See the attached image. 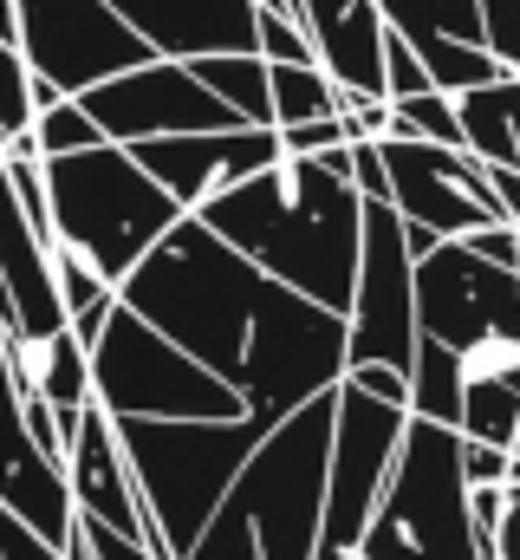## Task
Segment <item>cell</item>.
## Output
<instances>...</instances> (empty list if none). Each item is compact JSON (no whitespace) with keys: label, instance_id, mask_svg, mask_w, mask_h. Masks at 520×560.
Returning a JSON list of instances; mask_svg holds the SVG:
<instances>
[{"label":"cell","instance_id":"cell-1","mask_svg":"<svg viewBox=\"0 0 520 560\" xmlns=\"http://www.w3.org/2000/svg\"><path fill=\"white\" fill-rule=\"evenodd\" d=\"M118 300L235 385L260 423H280L345 378V313L267 280L202 215H182L118 280Z\"/></svg>","mask_w":520,"mask_h":560},{"label":"cell","instance_id":"cell-2","mask_svg":"<svg viewBox=\"0 0 520 560\" xmlns=\"http://www.w3.org/2000/svg\"><path fill=\"white\" fill-rule=\"evenodd\" d=\"M235 255H248L267 280L345 313L352 275H358V229L365 196L332 176L319 156H273L267 170L241 176L235 189L209 196L196 209Z\"/></svg>","mask_w":520,"mask_h":560},{"label":"cell","instance_id":"cell-3","mask_svg":"<svg viewBox=\"0 0 520 560\" xmlns=\"http://www.w3.org/2000/svg\"><path fill=\"white\" fill-rule=\"evenodd\" d=\"M46 163V202H52V235L72 242L98 275L125 280L176 222V196L130 156L125 143H92L72 156H39Z\"/></svg>","mask_w":520,"mask_h":560},{"label":"cell","instance_id":"cell-4","mask_svg":"<svg viewBox=\"0 0 520 560\" xmlns=\"http://www.w3.org/2000/svg\"><path fill=\"white\" fill-rule=\"evenodd\" d=\"M267 430L273 423L260 418H118L137 495L176 560L202 535V522L215 515V502L228 495V482L241 476L248 450Z\"/></svg>","mask_w":520,"mask_h":560},{"label":"cell","instance_id":"cell-5","mask_svg":"<svg viewBox=\"0 0 520 560\" xmlns=\"http://www.w3.org/2000/svg\"><path fill=\"white\" fill-rule=\"evenodd\" d=\"M462 436L449 423L410 418L371 528L352 560H495V541L469 522V482L456 463Z\"/></svg>","mask_w":520,"mask_h":560},{"label":"cell","instance_id":"cell-6","mask_svg":"<svg viewBox=\"0 0 520 560\" xmlns=\"http://www.w3.org/2000/svg\"><path fill=\"white\" fill-rule=\"evenodd\" d=\"M326 450H332V392L293 405L248 450L228 502L248 515L260 560L319 555V509H326Z\"/></svg>","mask_w":520,"mask_h":560},{"label":"cell","instance_id":"cell-7","mask_svg":"<svg viewBox=\"0 0 520 560\" xmlns=\"http://www.w3.org/2000/svg\"><path fill=\"white\" fill-rule=\"evenodd\" d=\"M92 398L111 418H248L235 385L196 365L176 339H163L125 300L105 319V332L92 339Z\"/></svg>","mask_w":520,"mask_h":560},{"label":"cell","instance_id":"cell-8","mask_svg":"<svg viewBox=\"0 0 520 560\" xmlns=\"http://www.w3.org/2000/svg\"><path fill=\"white\" fill-rule=\"evenodd\" d=\"M403 405H378L358 385H332V450H326V509H319V555L312 560H352L371 509L390 482L397 443H403Z\"/></svg>","mask_w":520,"mask_h":560},{"label":"cell","instance_id":"cell-9","mask_svg":"<svg viewBox=\"0 0 520 560\" xmlns=\"http://www.w3.org/2000/svg\"><path fill=\"white\" fill-rule=\"evenodd\" d=\"M416 261L403 248V215L390 202H365L358 229V275L345 300V365H403L416 352Z\"/></svg>","mask_w":520,"mask_h":560},{"label":"cell","instance_id":"cell-10","mask_svg":"<svg viewBox=\"0 0 520 560\" xmlns=\"http://www.w3.org/2000/svg\"><path fill=\"white\" fill-rule=\"evenodd\" d=\"M13 46L66 98H79L85 85H98L111 72L156 59L105 0H13Z\"/></svg>","mask_w":520,"mask_h":560},{"label":"cell","instance_id":"cell-11","mask_svg":"<svg viewBox=\"0 0 520 560\" xmlns=\"http://www.w3.org/2000/svg\"><path fill=\"white\" fill-rule=\"evenodd\" d=\"M416 332L462 352L475 339H520V275L482 261L469 242L416 255Z\"/></svg>","mask_w":520,"mask_h":560},{"label":"cell","instance_id":"cell-12","mask_svg":"<svg viewBox=\"0 0 520 560\" xmlns=\"http://www.w3.org/2000/svg\"><path fill=\"white\" fill-rule=\"evenodd\" d=\"M79 105L92 112V125L111 143L176 138V131H228V125H241V118L189 72V59H143V66H130V72H111V79L85 85Z\"/></svg>","mask_w":520,"mask_h":560},{"label":"cell","instance_id":"cell-13","mask_svg":"<svg viewBox=\"0 0 520 560\" xmlns=\"http://www.w3.org/2000/svg\"><path fill=\"white\" fill-rule=\"evenodd\" d=\"M390 176V209L442 242L501 222V202L488 189V170L469 150H442V143H416V138H378Z\"/></svg>","mask_w":520,"mask_h":560},{"label":"cell","instance_id":"cell-14","mask_svg":"<svg viewBox=\"0 0 520 560\" xmlns=\"http://www.w3.org/2000/svg\"><path fill=\"white\" fill-rule=\"evenodd\" d=\"M59 476H66L72 515H92V522H105V528L130 535V541H143L156 560H176L169 555V541L156 535L143 495H137V476H130L125 443H118V418H111L98 398H92V405L79 411V423H72L66 456H59Z\"/></svg>","mask_w":520,"mask_h":560},{"label":"cell","instance_id":"cell-15","mask_svg":"<svg viewBox=\"0 0 520 560\" xmlns=\"http://www.w3.org/2000/svg\"><path fill=\"white\" fill-rule=\"evenodd\" d=\"M130 156L176 196L182 215H196L209 196L235 189L241 176L267 170L280 156V131L273 125H228V131H176V138H143L125 143Z\"/></svg>","mask_w":520,"mask_h":560},{"label":"cell","instance_id":"cell-16","mask_svg":"<svg viewBox=\"0 0 520 560\" xmlns=\"http://www.w3.org/2000/svg\"><path fill=\"white\" fill-rule=\"evenodd\" d=\"M156 59L255 52V0H105Z\"/></svg>","mask_w":520,"mask_h":560},{"label":"cell","instance_id":"cell-17","mask_svg":"<svg viewBox=\"0 0 520 560\" xmlns=\"http://www.w3.org/2000/svg\"><path fill=\"white\" fill-rule=\"evenodd\" d=\"M293 20L312 39L319 72L339 92L385 98V13L378 0H293Z\"/></svg>","mask_w":520,"mask_h":560},{"label":"cell","instance_id":"cell-18","mask_svg":"<svg viewBox=\"0 0 520 560\" xmlns=\"http://www.w3.org/2000/svg\"><path fill=\"white\" fill-rule=\"evenodd\" d=\"M462 365V418L456 430L475 443H501L520 423V339H475L456 352Z\"/></svg>","mask_w":520,"mask_h":560},{"label":"cell","instance_id":"cell-19","mask_svg":"<svg viewBox=\"0 0 520 560\" xmlns=\"http://www.w3.org/2000/svg\"><path fill=\"white\" fill-rule=\"evenodd\" d=\"M462 150L475 163H515L520 170V72H501L475 92H456Z\"/></svg>","mask_w":520,"mask_h":560},{"label":"cell","instance_id":"cell-20","mask_svg":"<svg viewBox=\"0 0 520 560\" xmlns=\"http://www.w3.org/2000/svg\"><path fill=\"white\" fill-rule=\"evenodd\" d=\"M52 287H59V313H66V332L92 352V339L105 332V319L118 313V280L98 275L72 242H52Z\"/></svg>","mask_w":520,"mask_h":560},{"label":"cell","instance_id":"cell-21","mask_svg":"<svg viewBox=\"0 0 520 560\" xmlns=\"http://www.w3.org/2000/svg\"><path fill=\"white\" fill-rule=\"evenodd\" d=\"M189 72H196L241 125H273V105H267V59H260V52H202V59H189Z\"/></svg>","mask_w":520,"mask_h":560},{"label":"cell","instance_id":"cell-22","mask_svg":"<svg viewBox=\"0 0 520 560\" xmlns=\"http://www.w3.org/2000/svg\"><path fill=\"white\" fill-rule=\"evenodd\" d=\"M410 418H429V423H449L462 418V365L449 346L423 339L416 332V352H410Z\"/></svg>","mask_w":520,"mask_h":560},{"label":"cell","instance_id":"cell-23","mask_svg":"<svg viewBox=\"0 0 520 560\" xmlns=\"http://www.w3.org/2000/svg\"><path fill=\"white\" fill-rule=\"evenodd\" d=\"M416 46V59H423V72H429V85L436 92H475V85H488V79H501V59L482 46V39H449V33H416L410 39Z\"/></svg>","mask_w":520,"mask_h":560},{"label":"cell","instance_id":"cell-24","mask_svg":"<svg viewBox=\"0 0 520 560\" xmlns=\"http://www.w3.org/2000/svg\"><path fill=\"white\" fill-rule=\"evenodd\" d=\"M267 105H273V131L306 118H339V85L319 66H267Z\"/></svg>","mask_w":520,"mask_h":560},{"label":"cell","instance_id":"cell-25","mask_svg":"<svg viewBox=\"0 0 520 560\" xmlns=\"http://www.w3.org/2000/svg\"><path fill=\"white\" fill-rule=\"evenodd\" d=\"M385 26H397L403 39L416 33H449V39H482V20H475V0H378Z\"/></svg>","mask_w":520,"mask_h":560},{"label":"cell","instance_id":"cell-26","mask_svg":"<svg viewBox=\"0 0 520 560\" xmlns=\"http://www.w3.org/2000/svg\"><path fill=\"white\" fill-rule=\"evenodd\" d=\"M390 138H416V143H442V150H462L456 98H449V92H416V98H390Z\"/></svg>","mask_w":520,"mask_h":560},{"label":"cell","instance_id":"cell-27","mask_svg":"<svg viewBox=\"0 0 520 560\" xmlns=\"http://www.w3.org/2000/svg\"><path fill=\"white\" fill-rule=\"evenodd\" d=\"M33 143H39V156H72V150H92L111 138L92 125V112L79 98H52L46 112H33Z\"/></svg>","mask_w":520,"mask_h":560},{"label":"cell","instance_id":"cell-28","mask_svg":"<svg viewBox=\"0 0 520 560\" xmlns=\"http://www.w3.org/2000/svg\"><path fill=\"white\" fill-rule=\"evenodd\" d=\"M182 560H260V548H255V528H248V515L222 495L215 502V515L202 522V535L182 548Z\"/></svg>","mask_w":520,"mask_h":560},{"label":"cell","instance_id":"cell-29","mask_svg":"<svg viewBox=\"0 0 520 560\" xmlns=\"http://www.w3.org/2000/svg\"><path fill=\"white\" fill-rule=\"evenodd\" d=\"M33 131V66L13 39H0V143Z\"/></svg>","mask_w":520,"mask_h":560},{"label":"cell","instance_id":"cell-30","mask_svg":"<svg viewBox=\"0 0 520 560\" xmlns=\"http://www.w3.org/2000/svg\"><path fill=\"white\" fill-rule=\"evenodd\" d=\"M255 52L267 66H319L306 26L293 13H280V7H260V0H255Z\"/></svg>","mask_w":520,"mask_h":560},{"label":"cell","instance_id":"cell-31","mask_svg":"<svg viewBox=\"0 0 520 560\" xmlns=\"http://www.w3.org/2000/svg\"><path fill=\"white\" fill-rule=\"evenodd\" d=\"M482 46L501 59V72H520V0H475Z\"/></svg>","mask_w":520,"mask_h":560},{"label":"cell","instance_id":"cell-32","mask_svg":"<svg viewBox=\"0 0 520 560\" xmlns=\"http://www.w3.org/2000/svg\"><path fill=\"white\" fill-rule=\"evenodd\" d=\"M416 92H436V85H429V72H423L416 46L390 26V33H385V98H416Z\"/></svg>","mask_w":520,"mask_h":560},{"label":"cell","instance_id":"cell-33","mask_svg":"<svg viewBox=\"0 0 520 560\" xmlns=\"http://www.w3.org/2000/svg\"><path fill=\"white\" fill-rule=\"evenodd\" d=\"M345 385H358V392L378 398V405H403V411H410V372H403V365H378V359L345 365Z\"/></svg>","mask_w":520,"mask_h":560},{"label":"cell","instance_id":"cell-34","mask_svg":"<svg viewBox=\"0 0 520 560\" xmlns=\"http://www.w3.org/2000/svg\"><path fill=\"white\" fill-rule=\"evenodd\" d=\"M456 436H462V430H456ZM456 463H462V482H469V489H482V482H508V469H515L501 443H475V436H462Z\"/></svg>","mask_w":520,"mask_h":560},{"label":"cell","instance_id":"cell-35","mask_svg":"<svg viewBox=\"0 0 520 560\" xmlns=\"http://www.w3.org/2000/svg\"><path fill=\"white\" fill-rule=\"evenodd\" d=\"M456 242H469L482 261H495V268L520 275V229L515 222H482V229H469V235H456Z\"/></svg>","mask_w":520,"mask_h":560},{"label":"cell","instance_id":"cell-36","mask_svg":"<svg viewBox=\"0 0 520 560\" xmlns=\"http://www.w3.org/2000/svg\"><path fill=\"white\" fill-rule=\"evenodd\" d=\"M352 189L365 196V202H390V176H385V156H378V143H352Z\"/></svg>","mask_w":520,"mask_h":560},{"label":"cell","instance_id":"cell-37","mask_svg":"<svg viewBox=\"0 0 520 560\" xmlns=\"http://www.w3.org/2000/svg\"><path fill=\"white\" fill-rule=\"evenodd\" d=\"M495 560H520V476L501 489V522H495Z\"/></svg>","mask_w":520,"mask_h":560},{"label":"cell","instance_id":"cell-38","mask_svg":"<svg viewBox=\"0 0 520 560\" xmlns=\"http://www.w3.org/2000/svg\"><path fill=\"white\" fill-rule=\"evenodd\" d=\"M482 170H488V189H495V202H501V222L520 229V170L515 163H482Z\"/></svg>","mask_w":520,"mask_h":560},{"label":"cell","instance_id":"cell-39","mask_svg":"<svg viewBox=\"0 0 520 560\" xmlns=\"http://www.w3.org/2000/svg\"><path fill=\"white\" fill-rule=\"evenodd\" d=\"M0 39H13V0H0Z\"/></svg>","mask_w":520,"mask_h":560},{"label":"cell","instance_id":"cell-40","mask_svg":"<svg viewBox=\"0 0 520 560\" xmlns=\"http://www.w3.org/2000/svg\"><path fill=\"white\" fill-rule=\"evenodd\" d=\"M508 463H515L508 476H520V423H515V436H508Z\"/></svg>","mask_w":520,"mask_h":560},{"label":"cell","instance_id":"cell-41","mask_svg":"<svg viewBox=\"0 0 520 560\" xmlns=\"http://www.w3.org/2000/svg\"><path fill=\"white\" fill-rule=\"evenodd\" d=\"M260 7H280V0H260ZM280 13H286V7H280Z\"/></svg>","mask_w":520,"mask_h":560}]
</instances>
